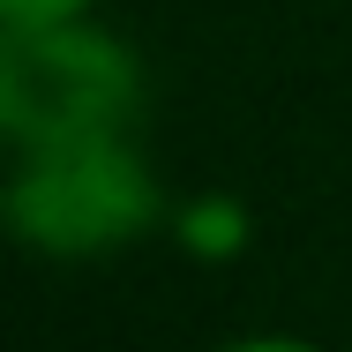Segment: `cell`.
<instances>
[{
    "label": "cell",
    "instance_id": "obj_5",
    "mask_svg": "<svg viewBox=\"0 0 352 352\" xmlns=\"http://www.w3.org/2000/svg\"><path fill=\"white\" fill-rule=\"evenodd\" d=\"M232 352H315V345H285V338H255V345H232Z\"/></svg>",
    "mask_w": 352,
    "mask_h": 352
},
{
    "label": "cell",
    "instance_id": "obj_4",
    "mask_svg": "<svg viewBox=\"0 0 352 352\" xmlns=\"http://www.w3.org/2000/svg\"><path fill=\"white\" fill-rule=\"evenodd\" d=\"M82 8H90V0H0V23H8V30H30V23H68Z\"/></svg>",
    "mask_w": 352,
    "mask_h": 352
},
{
    "label": "cell",
    "instance_id": "obj_3",
    "mask_svg": "<svg viewBox=\"0 0 352 352\" xmlns=\"http://www.w3.org/2000/svg\"><path fill=\"white\" fill-rule=\"evenodd\" d=\"M180 240H188L195 255H240V248H248V210H240L232 195H203V203L180 210Z\"/></svg>",
    "mask_w": 352,
    "mask_h": 352
},
{
    "label": "cell",
    "instance_id": "obj_2",
    "mask_svg": "<svg viewBox=\"0 0 352 352\" xmlns=\"http://www.w3.org/2000/svg\"><path fill=\"white\" fill-rule=\"evenodd\" d=\"M8 225L38 255H105L157 225V180L128 135L23 150L8 180Z\"/></svg>",
    "mask_w": 352,
    "mask_h": 352
},
{
    "label": "cell",
    "instance_id": "obj_1",
    "mask_svg": "<svg viewBox=\"0 0 352 352\" xmlns=\"http://www.w3.org/2000/svg\"><path fill=\"white\" fill-rule=\"evenodd\" d=\"M142 113L135 53L90 23H30L0 38V128L23 150L128 135Z\"/></svg>",
    "mask_w": 352,
    "mask_h": 352
}]
</instances>
